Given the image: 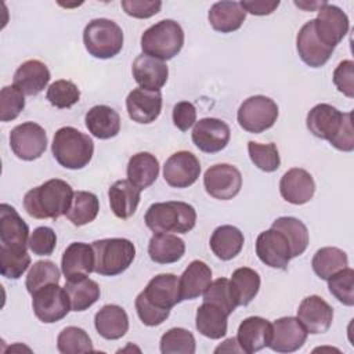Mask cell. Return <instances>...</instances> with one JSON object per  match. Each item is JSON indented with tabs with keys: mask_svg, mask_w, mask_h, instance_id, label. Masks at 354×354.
I'll return each instance as SVG.
<instances>
[{
	"mask_svg": "<svg viewBox=\"0 0 354 354\" xmlns=\"http://www.w3.org/2000/svg\"><path fill=\"white\" fill-rule=\"evenodd\" d=\"M243 234L234 225H220L210 236V249L221 260H231L243 248Z\"/></svg>",
	"mask_w": 354,
	"mask_h": 354,
	"instance_id": "36",
	"label": "cell"
},
{
	"mask_svg": "<svg viewBox=\"0 0 354 354\" xmlns=\"http://www.w3.org/2000/svg\"><path fill=\"white\" fill-rule=\"evenodd\" d=\"M236 119L245 131L259 134L274 126L278 119V105L270 97L252 95L241 104Z\"/></svg>",
	"mask_w": 354,
	"mask_h": 354,
	"instance_id": "8",
	"label": "cell"
},
{
	"mask_svg": "<svg viewBox=\"0 0 354 354\" xmlns=\"http://www.w3.org/2000/svg\"><path fill=\"white\" fill-rule=\"evenodd\" d=\"M185 253V243L173 234H153L148 243V254L153 263L171 264Z\"/></svg>",
	"mask_w": 354,
	"mask_h": 354,
	"instance_id": "33",
	"label": "cell"
},
{
	"mask_svg": "<svg viewBox=\"0 0 354 354\" xmlns=\"http://www.w3.org/2000/svg\"><path fill=\"white\" fill-rule=\"evenodd\" d=\"M87 130L100 140H109L120 131V116L108 105H95L84 116Z\"/></svg>",
	"mask_w": 354,
	"mask_h": 354,
	"instance_id": "27",
	"label": "cell"
},
{
	"mask_svg": "<svg viewBox=\"0 0 354 354\" xmlns=\"http://www.w3.org/2000/svg\"><path fill=\"white\" fill-rule=\"evenodd\" d=\"M61 270L65 278L88 275L94 271L93 246L84 242H72L62 254Z\"/></svg>",
	"mask_w": 354,
	"mask_h": 354,
	"instance_id": "25",
	"label": "cell"
},
{
	"mask_svg": "<svg viewBox=\"0 0 354 354\" xmlns=\"http://www.w3.org/2000/svg\"><path fill=\"white\" fill-rule=\"evenodd\" d=\"M184 46V30L173 19H162L149 26L141 36L142 54L160 61L176 57Z\"/></svg>",
	"mask_w": 354,
	"mask_h": 354,
	"instance_id": "6",
	"label": "cell"
},
{
	"mask_svg": "<svg viewBox=\"0 0 354 354\" xmlns=\"http://www.w3.org/2000/svg\"><path fill=\"white\" fill-rule=\"evenodd\" d=\"M57 245V235L50 227H37L29 236L28 246L37 256H50Z\"/></svg>",
	"mask_w": 354,
	"mask_h": 354,
	"instance_id": "50",
	"label": "cell"
},
{
	"mask_svg": "<svg viewBox=\"0 0 354 354\" xmlns=\"http://www.w3.org/2000/svg\"><path fill=\"white\" fill-rule=\"evenodd\" d=\"M59 278L61 271L55 263H53L51 260H39L30 267L26 275L25 286L28 292L33 295L36 290L48 283H58Z\"/></svg>",
	"mask_w": 354,
	"mask_h": 354,
	"instance_id": "44",
	"label": "cell"
},
{
	"mask_svg": "<svg viewBox=\"0 0 354 354\" xmlns=\"http://www.w3.org/2000/svg\"><path fill=\"white\" fill-rule=\"evenodd\" d=\"M317 11L315 33L324 44L335 48L348 32V18L342 8L329 3H325Z\"/></svg>",
	"mask_w": 354,
	"mask_h": 354,
	"instance_id": "12",
	"label": "cell"
},
{
	"mask_svg": "<svg viewBox=\"0 0 354 354\" xmlns=\"http://www.w3.org/2000/svg\"><path fill=\"white\" fill-rule=\"evenodd\" d=\"M203 185L206 192L214 199L228 201L239 194L242 188V174L232 165L218 163L205 171Z\"/></svg>",
	"mask_w": 354,
	"mask_h": 354,
	"instance_id": "11",
	"label": "cell"
},
{
	"mask_svg": "<svg viewBox=\"0 0 354 354\" xmlns=\"http://www.w3.org/2000/svg\"><path fill=\"white\" fill-rule=\"evenodd\" d=\"M326 1H314V3H306V1H303V3H300V1H295V4L297 6V7H300V8H304V10H310V11H313V10H315V7H318V10L325 4Z\"/></svg>",
	"mask_w": 354,
	"mask_h": 354,
	"instance_id": "57",
	"label": "cell"
},
{
	"mask_svg": "<svg viewBox=\"0 0 354 354\" xmlns=\"http://www.w3.org/2000/svg\"><path fill=\"white\" fill-rule=\"evenodd\" d=\"M329 292L344 306H354V270L343 268L328 279Z\"/></svg>",
	"mask_w": 354,
	"mask_h": 354,
	"instance_id": "48",
	"label": "cell"
},
{
	"mask_svg": "<svg viewBox=\"0 0 354 354\" xmlns=\"http://www.w3.org/2000/svg\"><path fill=\"white\" fill-rule=\"evenodd\" d=\"M242 8L253 15H270L279 6L278 0H242Z\"/></svg>",
	"mask_w": 354,
	"mask_h": 354,
	"instance_id": "55",
	"label": "cell"
},
{
	"mask_svg": "<svg viewBox=\"0 0 354 354\" xmlns=\"http://www.w3.org/2000/svg\"><path fill=\"white\" fill-rule=\"evenodd\" d=\"M94 272L115 277L126 271L136 257V246L126 238H105L93 242Z\"/></svg>",
	"mask_w": 354,
	"mask_h": 354,
	"instance_id": "5",
	"label": "cell"
},
{
	"mask_svg": "<svg viewBox=\"0 0 354 354\" xmlns=\"http://www.w3.org/2000/svg\"><path fill=\"white\" fill-rule=\"evenodd\" d=\"M25 108L24 93L12 86H4L0 91V120L10 122L18 118Z\"/></svg>",
	"mask_w": 354,
	"mask_h": 354,
	"instance_id": "49",
	"label": "cell"
},
{
	"mask_svg": "<svg viewBox=\"0 0 354 354\" xmlns=\"http://www.w3.org/2000/svg\"><path fill=\"white\" fill-rule=\"evenodd\" d=\"M57 348L62 354L94 351L88 333L77 326H66L59 332L57 337Z\"/></svg>",
	"mask_w": 354,
	"mask_h": 354,
	"instance_id": "43",
	"label": "cell"
},
{
	"mask_svg": "<svg viewBox=\"0 0 354 354\" xmlns=\"http://www.w3.org/2000/svg\"><path fill=\"white\" fill-rule=\"evenodd\" d=\"M131 73L141 88L160 91L167 82L169 68L163 61L141 54L133 61Z\"/></svg>",
	"mask_w": 354,
	"mask_h": 354,
	"instance_id": "22",
	"label": "cell"
},
{
	"mask_svg": "<svg viewBox=\"0 0 354 354\" xmlns=\"http://www.w3.org/2000/svg\"><path fill=\"white\" fill-rule=\"evenodd\" d=\"M332 147L343 152H351L354 149V129L351 112H346L343 118V123L337 131V134L329 141Z\"/></svg>",
	"mask_w": 354,
	"mask_h": 354,
	"instance_id": "53",
	"label": "cell"
},
{
	"mask_svg": "<svg viewBox=\"0 0 354 354\" xmlns=\"http://www.w3.org/2000/svg\"><path fill=\"white\" fill-rule=\"evenodd\" d=\"M35 315L44 324L61 321L71 311V301L65 288L58 283H48L32 295Z\"/></svg>",
	"mask_w": 354,
	"mask_h": 354,
	"instance_id": "9",
	"label": "cell"
},
{
	"mask_svg": "<svg viewBox=\"0 0 354 354\" xmlns=\"http://www.w3.org/2000/svg\"><path fill=\"white\" fill-rule=\"evenodd\" d=\"M230 126L217 118H203L194 124L192 142L206 153H216L224 149L230 141Z\"/></svg>",
	"mask_w": 354,
	"mask_h": 354,
	"instance_id": "13",
	"label": "cell"
},
{
	"mask_svg": "<svg viewBox=\"0 0 354 354\" xmlns=\"http://www.w3.org/2000/svg\"><path fill=\"white\" fill-rule=\"evenodd\" d=\"M248 152L253 165L263 171H267V173L275 171L281 165L279 152L274 142L260 144L256 141H249Z\"/></svg>",
	"mask_w": 354,
	"mask_h": 354,
	"instance_id": "46",
	"label": "cell"
},
{
	"mask_svg": "<svg viewBox=\"0 0 354 354\" xmlns=\"http://www.w3.org/2000/svg\"><path fill=\"white\" fill-rule=\"evenodd\" d=\"M140 192L141 189L129 180L115 181L108 191L109 205L113 214L122 220L131 217L140 203Z\"/></svg>",
	"mask_w": 354,
	"mask_h": 354,
	"instance_id": "28",
	"label": "cell"
},
{
	"mask_svg": "<svg viewBox=\"0 0 354 354\" xmlns=\"http://www.w3.org/2000/svg\"><path fill=\"white\" fill-rule=\"evenodd\" d=\"M10 147L22 160L39 159L47 148L46 130L33 122L18 124L10 133Z\"/></svg>",
	"mask_w": 354,
	"mask_h": 354,
	"instance_id": "10",
	"label": "cell"
},
{
	"mask_svg": "<svg viewBox=\"0 0 354 354\" xmlns=\"http://www.w3.org/2000/svg\"><path fill=\"white\" fill-rule=\"evenodd\" d=\"M199 174V159L188 151L174 152L163 166V178L173 188H187L192 185Z\"/></svg>",
	"mask_w": 354,
	"mask_h": 354,
	"instance_id": "14",
	"label": "cell"
},
{
	"mask_svg": "<svg viewBox=\"0 0 354 354\" xmlns=\"http://www.w3.org/2000/svg\"><path fill=\"white\" fill-rule=\"evenodd\" d=\"M314 272L321 278L328 281L333 274L346 268L348 266V259L346 252L339 248L326 246L315 252L311 261Z\"/></svg>",
	"mask_w": 354,
	"mask_h": 354,
	"instance_id": "38",
	"label": "cell"
},
{
	"mask_svg": "<svg viewBox=\"0 0 354 354\" xmlns=\"http://www.w3.org/2000/svg\"><path fill=\"white\" fill-rule=\"evenodd\" d=\"M30 266L26 246H0V272L8 279H18Z\"/></svg>",
	"mask_w": 354,
	"mask_h": 354,
	"instance_id": "40",
	"label": "cell"
},
{
	"mask_svg": "<svg viewBox=\"0 0 354 354\" xmlns=\"http://www.w3.org/2000/svg\"><path fill=\"white\" fill-rule=\"evenodd\" d=\"M122 8L124 12L133 18H151L158 14L162 7V1L159 0H122Z\"/></svg>",
	"mask_w": 354,
	"mask_h": 354,
	"instance_id": "52",
	"label": "cell"
},
{
	"mask_svg": "<svg viewBox=\"0 0 354 354\" xmlns=\"http://www.w3.org/2000/svg\"><path fill=\"white\" fill-rule=\"evenodd\" d=\"M212 282V270L202 260H194L178 278L181 300H192L203 295Z\"/></svg>",
	"mask_w": 354,
	"mask_h": 354,
	"instance_id": "30",
	"label": "cell"
},
{
	"mask_svg": "<svg viewBox=\"0 0 354 354\" xmlns=\"http://www.w3.org/2000/svg\"><path fill=\"white\" fill-rule=\"evenodd\" d=\"M333 83L336 88L348 98H354V62L342 61L333 71Z\"/></svg>",
	"mask_w": 354,
	"mask_h": 354,
	"instance_id": "51",
	"label": "cell"
},
{
	"mask_svg": "<svg viewBox=\"0 0 354 354\" xmlns=\"http://www.w3.org/2000/svg\"><path fill=\"white\" fill-rule=\"evenodd\" d=\"M297 319L301 322L307 333H325L332 325L333 308L322 297L311 295L301 300L297 308Z\"/></svg>",
	"mask_w": 354,
	"mask_h": 354,
	"instance_id": "16",
	"label": "cell"
},
{
	"mask_svg": "<svg viewBox=\"0 0 354 354\" xmlns=\"http://www.w3.org/2000/svg\"><path fill=\"white\" fill-rule=\"evenodd\" d=\"M72 187L61 180L51 178L39 187L29 189L24 196V207L33 218H58L71 207L73 199Z\"/></svg>",
	"mask_w": 354,
	"mask_h": 354,
	"instance_id": "2",
	"label": "cell"
},
{
	"mask_svg": "<svg viewBox=\"0 0 354 354\" xmlns=\"http://www.w3.org/2000/svg\"><path fill=\"white\" fill-rule=\"evenodd\" d=\"M203 301L220 307L228 315L238 307L234 288L231 281L227 278H218L210 282V285L203 292Z\"/></svg>",
	"mask_w": 354,
	"mask_h": 354,
	"instance_id": "42",
	"label": "cell"
},
{
	"mask_svg": "<svg viewBox=\"0 0 354 354\" xmlns=\"http://www.w3.org/2000/svg\"><path fill=\"white\" fill-rule=\"evenodd\" d=\"M180 301L178 278L174 274H159L136 297V310L144 325L158 326L167 319L170 310Z\"/></svg>",
	"mask_w": 354,
	"mask_h": 354,
	"instance_id": "1",
	"label": "cell"
},
{
	"mask_svg": "<svg viewBox=\"0 0 354 354\" xmlns=\"http://www.w3.org/2000/svg\"><path fill=\"white\" fill-rule=\"evenodd\" d=\"M344 113L329 104H318L307 113L306 124L311 134L321 140L330 141L343 123Z\"/></svg>",
	"mask_w": 354,
	"mask_h": 354,
	"instance_id": "23",
	"label": "cell"
},
{
	"mask_svg": "<svg viewBox=\"0 0 354 354\" xmlns=\"http://www.w3.org/2000/svg\"><path fill=\"white\" fill-rule=\"evenodd\" d=\"M46 97L53 106L65 109V108H71L79 101L80 90L73 82L61 79L50 84V87L47 88Z\"/></svg>",
	"mask_w": 354,
	"mask_h": 354,
	"instance_id": "47",
	"label": "cell"
},
{
	"mask_svg": "<svg viewBox=\"0 0 354 354\" xmlns=\"http://www.w3.org/2000/svg\"><path fill=\"white\" fill-rule=\"evenodd\" d=\"M279 192L286 202L292 205H304L314 196L315 183L307 170L293 167L281 177Z\"/></svg>",
	"mask_w": 354,
	"mask_h": 354,
	"instance_id": "20",
	"label": "cell"
},
{
	"mask_svg": "<svg viewBox=\"0 0 354 354\" xmlns=\"http://www.w3.org/2000/svg\"><path fill=\"white\" fill-rule=\"evenodd\" d=\"M195 350V337L184 328H171L160 337L162 354H194Z\"/></svg>",
	"mask_w": 354,
	"mask_h": 354,
	"instance_id": "45",
	"label": "cell"
},
{
	"mask_svg": "<svg viewBox=\"0 0 354 354\" xmlns=\"http://www.w3.org/2000/svg\"><path fill=\"white\" fill-rule=\"evenodd\" d=\"M173 123L181 130L187 131L196 123V109L194 104L188 101H180L173 108Z\"/></svg>",
	"mask_w": 354,
	"mask_h": 354,
	"instance_id": "54",
	"label": "cell"
},
{
	"mask_svg": "<svg viewBox=\"0 0 354 354\" xmlns=\"http://www.w3.org/2000/svg\"><path fill=\"white\" fill-rule=\"evenodd\" d=\"M231 285L234 288L238 306H248L260 289V275L253 268L241 267L232 272Z\"/></svg>",
	"mask_w": 354,
	"mask_h": 354,
	"instance_id": "41",
	"label": "cell"
},
{
	"mask_svg": "<svg viewBox=\"0 0 354 354\" xmlns=\"http://www.w3.org/2000/svg\"><path fill=\"white\" fill-rule=\"evenodd\" d=\"M271 228L278 230L289 242L290 246V253H292V259L297 257L300 254H303L308 246V230L306 227V224L296 218V217H290V216H285V217H278Z\"/></svg>",
	"mask_w": 354,
	"mask_h": 354,
	"instance_id": "37",
	"label": "cell"
},
{
	"mask_svg": "<svg viewBox=\"0 0 354 354\" xmlns=\"http://www.w3.org/2000/svg\"><path fill=\"white\" fill-rule=\"evenodd\" d=\"M307 330L295 317H282L272 324V336L268 347L277 353H293L303 347Z\"/></svg>",
	"mask_w": 354,
	"mask_h": 354,
	"instance_id": "17",
	"label": "cell"
},
{
	"mask_svg": "<svg viewBox=\"0 0 354 354\" xmlns=\"http://www.w3.org/2000/svg\"><path fill=\"white\" fill-rule=\"evenodd\" d=\"M51 152L62 167L79 170L90 163L94 153V142L80 130L65 126L55 131Z\"/></svg>",
	"mask_w": 354,
	"mask_h": 354,
	"instance_id": "4",
	"label": "cell"
},
{
	"mask_svg": "<svg viewBox=\"0 0 354 354\" xmlns=\"http://www.w3.org/2000/svg\"><path fill=\"white\" fill-rule=\"evenodd\" d=\"M94 326L100 336L106 340H118L129 330V317L123 307L105 304L94 317Z\"/></svg>",
	"mask_w": 354,
	"mask_h": 354,
	"instance_id": "26",
	"label": "cell"
},
{
	"mask_svg": "<svg viewBox=\"0 0 354 354\" xmlns=\"http://www.w3.org/2000/svg\"><path fill=\"white\" fill-rule=\"evenodd\" d=\"M296 48L301 61L311 68L324 66L330 58L335 48L324 44L317 33L314 26V19L307 21L299 30L296 36Z\"/></svg>",
	"mask_w": 354,
	"mask_h": 354,
	"instance_id": "18",
	"label": "cell"
},
{
	"mask_svg": "<svg viewBox=\"0 0 354 354\" xmlns=\"http://www.w3.org/2000/svg\"><path fill=\"white\" fill-rule=\"evenodd\" d=\"M246 18V11L239 1H217L207 14L210 26L221 33L238 30Z\"/></svg>",
	"mask_w": 354,
	"mask_h": 354,
	"instance_id": "31",
	"label": "cell"
},
{
	"mask_svg": "<svg viewBox=\"0 0 354 354\" xmlns=\"http://www.w3.org/2000/svg\"><path fill=\"white\" fill-rule=\"evenodd\" d=\"M144 221L155 234H187L196 224V212L192 205L181 201L158 202L148 207Z\"/></svg>",
	"mask_w": 354,
	"mask_h": 354,
	"instance_id": "3",
	"label": "cell"
},
{
	"mask_svg": "<svg viewBox=\"0 0 354 354\" xmlns=\"http://www.w3.org/2000/svg\"><path fill=\"white\" fill-rule=\"evenodd\" d=\"M64 288L69 296L72 311L87 310L100 299L101 295L98 283L87 275L68 278Z\"/></svg>",
	"mask_w": 354,
	"mask_h": 354,
	"instance_id": "32",
	"label": "cell"
},
{
	"mask_svg": "<svg viewBox=\"0 0 354 354\" xmlns=\"http://www.w3.org/2000/svg\"><path fill=\"white\" fill-rule=\"evenodd\" d=\"M126 108L129 118L141 124L152 123L158 119L162 111V94L160 91H152L145 88H134L126 98Z\"/></svg>",
	"mask_w": 354,
	"mask_h": 354,
	"instance_id": "19",
	"label": "cell"
},
{
	"mask_svg": "<svg viewBox=\"0 0 354 354\" xmlns=\"http://www.w3.org/2000/svg\"><path fill=\"white\" fill-rule=\"evenodd\" d=\"M272 336V324L261 317H249L239 324L236 340L246 354L268 347Z\"/></svg>",
	"mask_w": 354,
	"mask_h": 354,
	"instance_id": "21",
	"label": "cell"
},
{
	"mask_svg": "<svg viewBox=\"0 0 354 354\" xmlns=\"http://www.w3.org/2000/svg\"><path fill=\"white\" fill-rule=\"evenodd\" d=\"M227 318L228 314H225L220 307L203 301V304L196 310L195 326L201 335L217 340L224 337L227 333Z\"/></svg>",
	"mask_w": 354,
	"mask_h": 354,
	"instance_id": "34",
	"label": "cell"
},
{
	"mask_svg": "<svg viewBox=\"0 0 354 354\" xmlns=\"http://www.w3.org/2000/svg\"><path fill=\"white\" fill-rule=\"evenodd\" d=\"M100 210V202L95 194L87 191H77L73 194V199L69 210L66 212L68 220L77 227L91 223Z\"/></svg>",
	"mask_w": 354,
	"mask_h": 354,
	"instance_id": "39",
	"label": "cell"
},
{
	"mask_svg": "<svg viewBox=\"0 0 354 354\" xmlns=\"http://www.w3.org/2000/svg\"><path fill=\"white\" fill-rule=\"evenodd\" d=\"M256 254L268 267L285 270L292 259L286 238L274 228L263 231L256 239Z\"/></svg>",
	"mask_w": 354,
	"mask_h": 354,
	"instance_id": "15",
	"label": "cell"
},
{
	"mask_svg": "<svg viewBox=\"0 0 354 354\" xmlns=\"http://www.w3.org/2000/svg\"><path fill=\"white\" fill-rule=\"evenodd\" d=\"M50 71L44 62L39 59H28L22 62L14 73V86L24 95H37L50 82Z\"/></svg>",
	"mask_w": 354,
	"mask_h": 354,
	"instance_id": "24",
	"label": "cell"
},
{
	"mask_svg": "<svg viewBox=\"0 0 354 354\" xmlns=\"http://www.w3.org/2000/svg\"><path fill=\"white\" fill-rule=\"evenodd\" d=\"M122 28L106 18H97L90 21L83 30V43L90 55L108 59L118 55L123 47Z\"/></svg>",
	"mask_w": 354,
	"mask_h": 354,
	"instance_id": "7",
	"label": "cell"
},
{
	"mask_svg": "<svg viewBox=\"0 0 354 354\" xmlns=\"http://www.w3.org/2000/svg\"><path fill=\"white\" fill-rule=\"evenodd\" d=\"M220 351H227V353H231V351L243 353L242 348H241L239 344H238L236 337H230V339H227L221 346H218V347L214 350V353H220Z\"/></svg>",
	"mask_w": 354,
	"mask_h": 354,
	"instance_id": "56",
	"label": "cell"
},
{
	"mask_svg": "<svg viewBox=\"0 0 354 354\" xmlns=\"http://www.w3.org/2000/svg\"><path fill=\"white\" fill-rule=\"evenodd\" d=\"M159 176V162L149 152H138L129 159L127 180L141 191L152 185Z\"/></svg>",
	"mask_w": 354,
	"mask_h": 354,
	"instance_id": "35",
	"label": "cell"
},
{
	"mask_svg": "<svg viewBox=\"0 0 354 354\" xmlns=\"http://www.w3.org/2000/svg\"><path fill=\"white\" fill-rule=\"evenodd\" d=\"M29 227L8 203L0 205V242L7 246H26Z\"/></svg>",
	"mask_w": 354,
	"mask_h": 354,
	"instance_id": "29",
	"label": "cell"
}]
</instances>
